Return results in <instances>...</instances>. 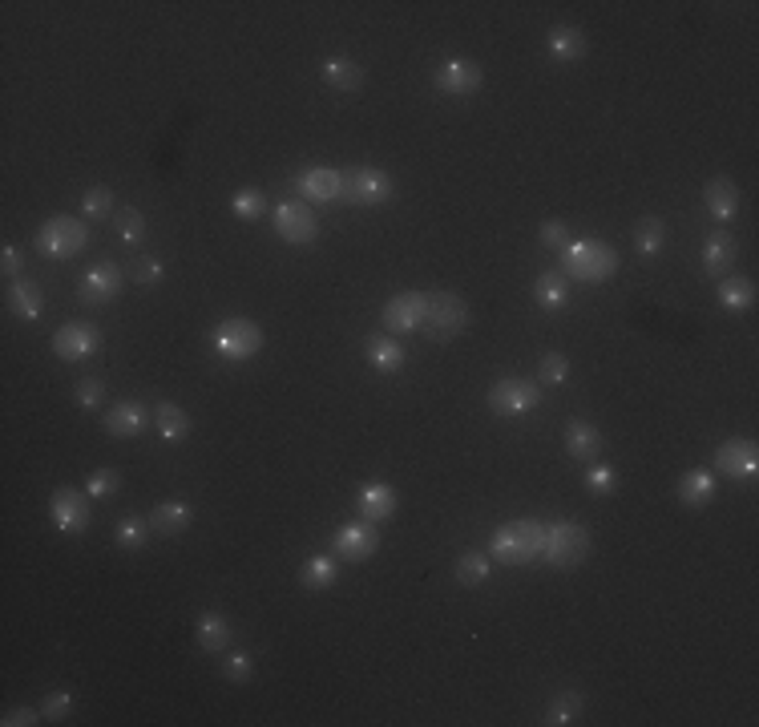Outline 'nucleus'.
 Wrapping results in <instances>:
<instances>
[{"mask_svg": "<svg viewBox=\"0 0 759 727\" xmlns=\"http://www.w3.org/2000/svg\"><path fill=\"white\" fill-rule=\"evenodd\" d=\"M715 469H719L723 477H731V481L755 477V469H759V449H755V441H747V437L723 441V445L715 449Z\"/></svg>", "mask_w": 759, "mask_h": 727, "instance_id": "15", "label": "nucleus"}, {"mask_svg": "<svg viewBox=\"0 0 759 727\" xmlns=\"http://www.w3.org/2000/svg\"><path fill=\"white\" fill-rule=\"evenodd\" d=\"M424 307H428L424 291H400V295H392L384 303L380 324H384V332H396V336L416 332V328H424Z\"/></svg>", "mask_w": 759, "mask_h": 727, "instance_id": "9", "label": "nucleus"}, {"mask_svg": "<svg viewBox=\"0 0 759 727\" xmlns=\"http://www.w3.org/2000/svg\"><path fill=\"white\" fill-rule=\"evenodd\" d=\"M49 517H53V526H57L61 534H81V530H89V501H85V493H77V489H69V485L53 489V497H49Z\"/></svg>", "mask_w": 759, "mask_h": 727, "instance_id": "11", "label": "nucleus"}, {"mask_svg": "<svg viewBox=\"0 0 759 727\" xmlns=\"http://www.w3.org/2000/svg\"><path fill=\"white\" fill-rule=\"evenodd\" d=\"M114 231H118L122 243L134 247V243L146 235V219H142V211H134V206H122V211L114 215Z\"/></svg>", "mask_w": 759, "mask_h": 727, "instance_id": "41", "label": "nucleus"}, {"mask_svg": "<svg viewBox=\"0 0 759 727\" xmlns=\"http://www.w3.org/2000/svg\"><path fill=\"white\" fill-rule=\"evenodd\" d=\"M364 352H368V364H372L376 372H384V376L400 372V368H404V356H408V352H404V344H400L396 336H384V332L368 336Z\"/></svg>", "mask_w": 759, "mask_h": 727, "instance_id": "22", "label": "nucleus"}, {"mask_svg": "<svg viewBox=\"0 0 759 727\" xmlns=\"http://www.w3.org/2000/svg\"><path fill=\"white\" fill-rule=\"evenodd\" d=\"M69 715H73V695H69L65 687L49 691V695H45V703H41V719L61 723V719H69Z\"/></svg>", "mask_w": 759, "mask_h": 727, "instance_id": "45", "label": "nucleus"}, {"mask_svg": "<svg viewBox=\"0 0 759 727\" xmlns=\"http://www.w3.org/2000/svg\"><path fill=\"white\" fill-rule=\"evenodd\" d=\"M101 396H105V384H101L97 376H89V380L77 384V404H81V408H97Z\"/></svg>", "mask_w": 759, "mask_h": 727, "instance_id": "48", "label": "nucleus"}, {"mask_svg": "<svg viewBox=\"0 0 759 727\" xmlns=\"http://www.w3.org/2000/svg\"><path fill=\"white\" fill-rule=\"evenodd\" d=\"M481 81H485L481 65H477V61H465V57H453V61H445V65L437 69V89L449 93V97H469V93L481 89Z\"/></svg>", "mask_w": 759, "mask_h": 727, "instance_id": "16", "label": "nucleus"}, {"mask_svg": "<svg viewBox=\"0 0 759 727\" xmlns=\"http://www.w3.org/2000/svg\"><path fill=\"white\" fill-rule=\"evenodd\" d=\"M703 202H707L711 219L731 223V219L739 215V186H735L731 178H711L707 190H703Z\"/></svg>", "mask_w": 759, "mask_h": 727, "instance_id": "21", "label": "nucleus"}, {"mask_svg": "<svg viewBox=\"0 0 759 727\" xmlns=\"http://www.w3.org/2000/svg\"><path fill=\"white\" fill-rule=\"evenodd\" d=\"M537 235H541V247H554V251H566V247H570V239H574V235H570V227H566L562 219H546Z\"/></svg>", "mask_w": 759, "mask_h": 727, "instance_id": "46", "label": "nucleus"}, {"mask_svg": "<svg viewBox=\"0 0 759 727\" xmlns=\"http://www.w3.org/2000/svg\"><path fill=\"white\" fill-rule=\"evenodd\" d=\"M541 546H546V522H537V517H521V522H505V526L493 530L489 558L509 562V566H525V562L541 558Z\"/></svg>", "mask_w": 759, "mask_h": 727, "instance_id": "1", "label": "nucleus"}, {"mask_svg": "<svg viewBox=\"0 0 759 727\" xmlns=\"http://www.w3.org/2000/svg\"><path fill=\"white\" fill-rule=\"evenodd\" d=\"M118 489H122V473H118V469H93L89 481H85V493H89V497H101V501L114 497Z\"/></svg>", "mask_w": 759, "mask_h": 727, "instance_id": "43", "label": "nucleus"}, {"mask_svg": "<svg viewBox=\"0 0 759 727\" xmlns=\"http://www.w3.org/2000/svg\"><path fill=\"white\" fill-rule=\"evenodd\" d=\"M533 299L541 303V311H562V307L570 303V275H562V271L537 275V283H533Z\"/></svg>", "mask_w": 759, "mask_h": 727, "instance_id": "28", "label": "nucleus"}, {"mask_svg": "<svg viewBox=\"0 0 759 727\" xmlns=\"http://www.w3.org/2000/svg\"><path fill=\"white\" fill-rule=\"evenodd\" d=\"M9 307L17 311V316H21L25 324H37V320L45 316V291H41V283H33V279H17V283L9 287Z\"/></svg>", "mask_w": 759, "mask_h": 727, "instance_id": "25", "label": "nucleus"}, {"mask_svg": "<svg viewBox=\"0 0 759 727\" xmlns=\"http://www.w3.org/2000/svg\"><path fill=\"white\" fill-rule=\"evenodd\" d=\"M210 348L219 352V360H227V364H243L263 348V328L255 320L231 316V320H223L219 328L210 332Z\"/></svg>", "mask_w": 759, "mask_h": 727, "instance_id": "4", "label": "nucleus"}, {"mask_svg": "<svg viewBox=\"0 0 759 727\" xmlns=\"http://www.w3.org/2000/svg\"><path fill=\"white\" fill-rule=\"evenodd\" d=\"M81 215H85L89 223L110 219V215H114V190H110V186H89V190L81 194Z\"/></svg>", "mask_w": 759, "mask_h": 727, "instance_id": "38", "label": "nucleus"}, {"mask_svg": "<svg viewBox=\"0 0 759 727\" xmlns=\"http://www.w3.org/2000/svg\"><path fill=\"white\" fill-rule=\"evenodd\" d=\"M618 271V251L598 239H570L562 251V275H574L578 283H606Z\"/></svg>", "mask_w": 759, "mask_h": 727, "instance_id": "2", "label": "nucleus"}, {"mask_svg": "<svg viewBox=\"0 0 759 727\" xmlns=\"http://www.w3.org/2000/svg\"><path fill=\"white\" fill-rule=\"evenodd\" d=\"M154 429H158L162 441L178 445V441L190 437V412H186L182 404H174V400H162V404L154 408Z\"/></svg>", "mask_w": 759, "mask_h": 727, "instance_id": "26", "label": "nucleus"}, {"mask_svg": "<svg viewBox=\"0 0 759 727\" xmlns=\"http://www.w3.org/2000/svg\"><path fill=\"white\" fill-rule=\"evenodd\" d=\"M295 194L307 202H336L344 198V174L332 166H303L295 174Z\"/></svg>", "mask_w": 759, "mask_h": 727, "instance_id": "13", "label": "nucleus"}, {"mask_svg": "<svg viewBox=\"0 0 759 727\" xmlns=\"http://www.w3.org/2000/svg\"><path fill=\"white\" fill-rule=\"evenodd\" d=\"M469 324V307L457 291H432L428 307H424V328L432 332V340H453L461 336Z\"/></svg>", "mask_w": 759, "mask_h": 727, "instance_id": "6", "label": "nucleus"}, {"mask_svg": "<svg viewBox=\"0 0 759 727\" xmlns=\"http://www.w3.org/2000/svg\"><path fill=\"white\" fill-rule=\"evenodd\" d=\"M586 489L598 493V497H610V493L618 489V473H614L610 465H598V461H594V465L586 469Z\"/></svg>", "mask_w": 759, "mask_h": 727, "instance_id": "44", "label": "nucleus"}, {"mask_svg": "<svg viewBox=\"0 0 759 727\" xmlns=\"http://www.w3.org/2000/svg\"><path fill=\"white\" fill-rule=\"evenodd\" d=\"M146 421H150V412H146V404H138V400H122V404L105 408V433L122 437V441L138 437V433L146 429Z\"/></svg>", "mask_w": 759, "mask_h": 727, "instance_id": "19", "label": "nucleus"}, {"mask_svg": "<svg viewBox=\"0 0 759 727\" xmlns=\"http://www.w3.org/2000/svg\"><path fill=\"white\" fill-rule=\"evenodd\" d=\"M578 711H582V695H578V691H558V695L546 703V711H541V723L566 727V723L578 719Z\"/></svg>", "mask_w": 759, "mask_h": 727, "instance_id": "35", "label": "nucleus"}, {"mask_svg": "<svg viewBox=\"0 0 759 727\" xmlns=\"http://www.w3.org/2000/svg\"><path fill=\"white\" fill-rule=\"evenodd\" d=\"M546 49H550L554 61L570 65V61L586 57V37H582V29H574V25H554L550 37H546Z\"/></svg>", "mask_w": 759, "mask_h": 727, "instance_id": "29", "label": "nucleus"}, {"mask_svg": "<svg viewBox=\"0 0 759 727\" xmlns=\"http://www.w3.org/2000/svg\"><path fill=\"white\" fill-rule=\"evenodd\" d=\"M0 271L5 275H17L21 271V251L13 243H5V251H0Z\"/></svg>", "mask_w": 759, "mask_h": 727, "instance_id": "50", "label": "nucleus"}, {"mask_svg": "<svg viewBox=\"0 0 759 727\" xmlns=\"http://www.w3.org/2000/svg\"><path fill=\"white\" fill-rule=\"evenodd\" d=\"M332 546L340 558L348 562H364L376 554L380 546V534H376V522H364V517H356V522H344L336 534H332Z\"/></svg>", "mask_w": 759, "mask_h": 727, "instance_id": "12", "label": "nucleus"}, {"mask_svg": "<svg viewBox=\"0 0 759 727\" xmlns=\"http://www.w3.org/2000/svg\"><path fill=\"white\" fill-rule=\"evenodd\" d=\"M77 291H81L85 303H110V299L122 291V271H118V263H97V267H89V271L81 275Z\"/></svg>", "mask_w": 759, "mask_h": 727, "instance_id": "17", "label": "nucleus"}, {"mask_svg": "<svg viewBox=\"0 0 759 727\" xmlns=\"http://www.w3.org/2000/svg\"><path fill=\"white\" fill-rule=\"evenodd\" d=\"M275 231L291 247H311L319 239V223L307 202H275Z\"/></svg>", "mask_w": 759, "mask_h": 727, "instance_id": "8", "label": "nucleus"}, {"mask_svg": "<svg viewBox=\"0 0 759 727\" xmlns=\"http://www.w3.org/2000/svg\"><path fill=\"white\" fill-rule=\"evenodd\" d=\"M541 558H546L554 570H578L590 558V534L582 522H550L546 526V546H541Z\"/></svg>", "mask_w": 759, "mask_h": 727, "instance_id": "3", "label": "nucleus"}, {"mask_svg": "<svg viewBox=\"0 0 759 727\" xmlns=\"http://www.w3.org/2000/svg\"><path fill=\"white\" fill-rule=\"evenodd\" d=\"M336 574H340L336 558H328V554H311V558L303 562V570H299V582H303L307 590H328V586L336 582Z\"/></svg>", "mask_w": 759, "mask_h": 727, "instance_id": "34", "label": "nucleus"}, {"mask_svg": "<svg viewBox=\"0 0 759 727\" xmlns=\"http://www.w3.org/2000/svg\"><path fill=\"white\" fill-rule=\"evenodd\" d=\"M146 538H150V517L126 513L122 522L114 526V542H118L126 554H142V550H146Z\"/></svg>", "mask_w": 759, "mask_h": 727, "instance_id": "32", "label": "nucleus"}, {"mask_svg": "<svg viewBox=\"0 0 759 727\" xmlns=\"http://www.w3.org/2000/svg\"><path fill=\"white\" fill-rule=\"evenodd\" d=\"M130 279H134V283H142V287H150V283H158V279H162V263H158L154 255H138V259L130 263Z\"/></svg>", "mask_w": 759, "mask_h": 727, "instance_id": "47", "label": "nucleus"}, {"mask_svg": "<svg viewBox=\"0 0 759 727\" xmlns=\"http://www.w3.org/2000/svg\"><path fill=\"white\" fill-rule=\"evenodd\" d=\"M663 243H667V223H663L659 215L638 219V227H634V247H638V255L655 259V255L663 251Z\"/></svg>", "mask_w": 759, "mask_h": 727, "instance_id": "33", "label": "nucleus"}, {"mask_svg": "<svg viewBox=\"0 0 759 727\" xmlns=\"http://www.w3.org/2000/svg\"><path fill=\"white\" fill-rule=\"evenodd\" d=\"M711 497H715V473L711 469H687L679 477V501L683 505L703 509V505H711Z\"/></svg>", "mask_w": 759, "mask_h": 727, "instance_id": "30", "label": "nucleus"}, {"mask_svg": "<svg viewBox=\"0 0 759 727\" xmlns=\"http://www.w3.org/2000/svg\"><path fill=\"white\" fill-rule=\"evenodd\" d=\"M37 715H41V711H33V707H13L0 723H5V727H29V723H41Z\"/></svg>", "mask_w": 759, "mask_h": 727, "instance_id": "49", "label": "nucleus"}, {"mask_svg": "<svg viewBox=\"0 0 759 727\" xmlns=\"http://www.w3.org/2000/svg\"><path fill=\"white\" fill-rule=\"evenodd\" d=\"M727 267H735V239L731 235H711L703 243V271L707 275H727Z\"/></svg>", "mask_w": 759, "mask_h": 727, "instance_id": "31", "label": "nucleus"}, {"mask_svg": "<svg viewBox=\"0 0 759 727\" xmlns=\"http://www.w3.org/2000/svg\"><path fill=\"white\" fill-rule=\"evenodd\" d=\"M85 239H89V227H85L81 219H73V215H53V219H45L41 231H37V251H41L45 259H73V255L85 247Z\"/></svg>", "mask_w": 759, "mask_h": 727, "instance_id": "5", "label": "nucleus"}, {"mask_svg": "<svg viewBox=\"0 0 759 727\" xmlns=\"http://www.w3.org/2000/svg\"><path fill=\"white\" fill-rule=\"evenodd\" d=\"M194 643L206 651V655H223L231 647V627L219 610H202L198 622H194Z\"/></svg>", "mask_w": 759, "mask_h": 727, "instance_id": "20", "label": "nucleus"}, {"mask_svg": "<svg viewBox=\"0 0 759 727\" xmlns=\"http://www.w3.org/2000/svg\"><path fill=\"white\" fill-rule=\"evenodd\" d=\"M319 77H323V85L336 89V93H356L364 85V69L356 61H348V57H328V61H323V69H319Z\"/></svg>", "mask_w": 759, "mask_h": 727, "instance_id": "27", "label": "nucleus"}, {"mask_svg": "<svg viewBox=\"0 0 759 727\" xmlns=\"http://www.w3.org/2000/svg\"><path fill=\"white\" fill-rule=\"evenodd\" d=\"M190 522H194V509H190L186 501H158L154 513H150V530L162 534V538L182 534Z\"/></svg>", "mask_w": 759, "mask_h": 727, "instance_id": "24", "label": "nucleus"}, {"mask_svg": "<svg viewBox=\"0 0 759 727\" xmlns=\"http://www.w3.org/2000/svg\"><path fill=\"white\" fill-rule=\"evenodd\" d=\"M223 679L227 683H251V675H255V659H251V651H223Z\"/></svg>", "mask_w": 759, "mask_h": 727, "instance_id": "40", "label": "nucleus"}, {"mask_svg": "<svg viewBox=\"0 0 759 727\" xmlns=\"http://www.w3.org/2000/svg\"><path fill=\"white\" fill-rule=\"evenodd\" d=\"M344 194L360 206H384L392 198V178L388 170L380 166H356L348 178H344Z\"/></svg>", "mask_w": 759, "mask_h": 727, "instance_id": "10", "label": "nucleus"}, {"mask_svg": "<svg viewBox=\"0 0 759 727\" xmlns=\"http://www.w3.org/2000/svg\"><path fill=\"white\" fill-rule=\"evenodd\" d=\"M566 376H570V360L562 352H546V356H541V364H537V384L541 388H562Z\"/></svg>", "mask_w": 759, "mask_h": 727, "instance_id": "39", "label": "nucleus"}, {"mask_svg": "<svg viewBox=\"0 0 759 727\" xmlns=\"http://www.w3.org/2000/svg\"><path fill=\"white\" fill-rule=\"evenodd\" d=\"M719 303H723L727 311H747V307L755 303V283L743 279V275L723 279V283H719Z\"/></svg>", "mask_w": 759, "mask_h": 727, "instance_id": "36", "label": "nucleus"}, {"mask_svg": "<svg viewBox=\"0 0 759 727\" xmlns=\"http://www.w3.org/2000/svg\"><path fill=\"white\" fill-rule=\"evenodd\" d=\"M566 453L574 461H598L602 457V433L590 425V421H570L566 425Z\"/></svg>", "mask_w": 759, "mask_h": 727, "instance_id": "23", "label": "nucleus"}, {"mask_svg": "<svg viewBox=\"0 0 759 727\" xmlns=\"http://www.w3.org/2000/svg\"><path fill=\"white\" fill-rule=\"evenodd\" d=\"M356 509H360L364 522L380 526V522H388V517L396 513V489L384 485V481H368V485L356 489Z\"/></svg>", "mask_w": 759, "mask_h": 727, "instance_id": "18", "label": "nucleus"}, {"mask_svg": "<svg viewBox=\"0 0 759 727\" xmlns=\"http://www.w3.org/2000/svg\"><path fill=\"white\" fill-rule=\"evenodd\" d=\"M489 566H493V558L489 554H481V550H465L461 558H457V582L461 586H481L485 578H489Z\"/></svg>", "mask_w": 759, "mask_h": 727, "instance_id": "37", "label": "nucleus"}, {"mask_svg": "<svg viewBox=\"0 0 759 727\" xmlns=\"http://www.w3.org/2000/svg\"><path fill=\"white\" fill-rule=\"evenodd\" d=\"M489 408L497 417H521V412L537 408L541 404V384L537 380H525V376H505L489 388Z\"/></svg>", "mask_w": 759, "mask_h": 727, "instance_id": "7", "label": "nucleus"}, {"mask_svg": "<svg viewBox=\"0 0 759 727\" xmlns=\"http://www.w3.org/2000/svg\"><path fill=\"white\" fill-rule=\"evenodd\" d=\"M97 348H101V328H97V324H81V320H73V324H65V328L53 336V352H57V360H69V364L89 360Z\"/></svg>", "mask_w": 759, "mask_h": 727, "instance_id": "14", "label": "nucleus"}, {"mask_svg": "<svg viewBox=\"0 0 759 727\" xmlns=\"http://www.w3.org/2000/svg\"><path fill=\"white\" fill-rule=\"evenodd\" d=\"M231 211H235L239 219H259V215L267 211V198H263V190H255V186H243V190H235V198H231Z\"/></svg>", "mask_w": 759, "mask_h": 727, "instance_id": "42", "label": "nucleus"}]
</instances>
